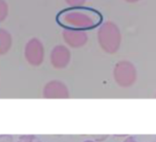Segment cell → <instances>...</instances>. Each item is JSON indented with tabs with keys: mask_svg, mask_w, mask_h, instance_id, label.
I'll list each match as a JSON object with an SVG mask.
<instances>
[{
	"mask_svg": "<svg viewBox=\"0 0 156 142\" xmlns=\"http://www.w3.org/2000/svg\"><path fill=\"white\" fill-rule=\"evenodd\" d=\"M58 21L72 29L82 30L94 27L99 22V17L90 11L67 10L59 14Z\"/></svg>",
	"mask_w": 156,
	"mask_h": 142,
	"instance_id": "cell-1",
	"label": "cell"
},
{
	"mask_svg": "<svg viewBox=\"0 0 156 142\" xmlns=\"http://www.w3.org/2000/svg\"><path fill=\"white\" fill-rule=\"evenodd\" d=\"M98 41L101 48L109 53L114 54L121 45V32L119 27L112 22H105L98 31Z\"/></svg>",
	"mask_w": 156,
	"mask_h": 142,
	"instance_id": "cell-2",
	"label": "cell"
},
{
	"mask_svg": "<svg viewBox=\"0 0 156 142\" xmlns=\"http://www.w3.org/2000/svg\"><path fill=\"white\" fill-rule=\"evenodd\" d=\"M118 85L123 88L132 86L136 80V69L129 61H121L116 64L113 71Z\"/></svg>",
	"mask_w": 156,
	"mask_h": 142,
	"instance_id": "cell-3",
	"label": "cell"
},
{
	"mask_svg": "<svg viewBox=\"0 0 156 142\" xmlns=\"http://www.w3.org/2000/svg\"><path fill=\"white\" fill-rule=\"evenodd\" d=\"M25 57L27 61L32 66H39L44 59V47L37 38L29 40L25 47Z\"/></svg>",
	"mask_w": 156,
	"mask_h": 142,
	"instance_id": "cell-4",
	"label": "cell"
},
{
	"mask_svg": "<svg viewBox=\"0 0 156 142\" xmlns=\"http://www.w3.org/2000/svg\"><path fill=\"white\" fill-rule=\"evenodd\" d=\"M43 96L47 99H64L69 97V90L62 82L53 80L45 86Z\"/></svg>",
	"mask_w": 156,
	"mask_h": 142,
	"instance_id": "cell-5",
	"label": "cell"
},
{
	"mask_svg": "<svg viewBox=\"0 0 156 142\" xmlns=\"http://www.w3.org/2000/svg\"><path fill=\"white\" fill-rule=\"evenodd\" d=\"M51 64L56 68H66L70 60L69 50L64 46L55 47L50 55Z\"/></svg>",
	"mask_w": 156,
	"mask_h": 142,
	"instance_id": "cell-6",
	"label": "cell"
},
{
	"mask_svg": "<svg viewBox=\"0 0 156 142\" xmlns=\"http://www.w3.org/2000/svg\"><path fill=\"white\" fill-rule=\"evenodd\" d=\"M65 42L71 47H80L84 46L88 40L87 34L79 29H67L63 32Z\"/></svg>",
	"mask_w": 156,
	"mask_h": 142,
	"instance_id": "cell-7",
	"label": "cell"
},
{
	"mask_svg": "<svg viewBox=\"0 0 156 142\" xmlns=\"http://www.w3.org/2000/svg\"><path fill=\"white\" fill-rule=\"evenodd\" d=\"M11 44L12 39L9 33L0 28V55L5 54L9 50Z\"/></svg>",
	"mask_w": 156,
	"mask_h": 142,
	"instance_id": "cell-8",
	"label": "cell"
},
{
	"mask_svg": "<svg viewBox=\"0 0 156 142\" xmlns=\"http://www.w3.org/2000/svg\"><path fill=\"white\" fill-rule=\"evenodd\" d=\"M7 16V5L4 0H0V22Z\"/></svg>",
	"mask_w": 156,
	"mask_h": 142,
	"instance_id": "cell-9",
	"label": "cell"
},
{
	"mask_svg": "<svg viewBox=\"0 0 156 142\" xmlns=\"http://www.w3.org/2000/svg\"><path fill=\"white\" fill-rule=\"evenodd\" d=\"M18 142H41L40 140L33 135H24L21 136L18 140Z\"/></svg>",
	"mask_w": 156,
	"mask_h": 142,
	"instance_id": "cell-10",
	"label": "cell"
},
{
	"mask_svg": "<svg viewBox=\"0 0 156 142\" xmlns=\"http://www.w3.org/2000/svg\"><path fill=\"white\" fill-rule=\"evenodd\" d=\"M86 0H66L67 4L70 6H80L85 3Z\"/></svg>",
	"mask_w": 156,
	"mask_h": 142,
	"instance_id": "cell-11",
	"label": "cell"
},
{
	"mask_svg": "<svg viewBox=\"0 0 156 142\" xmlns=\"http://www.w3.org/2000/svg\"><path fill=\"white\" fill-rule=\"evenodd\" d=\"M123 142H138L134 138H133V137H130V138H128V139H126Z\"/></svg>",
	"mask_w": 156,
	"mask_h": 142,
	"instance_id": "cell-12",
	"label": "cell"
},
{
	"mask_svg": "<svg viewBox=\"0 0 156 142\" xmlns=\"http://www.w3.org/2000/svg\"><path fill=\"white\" fill-rule=\"evenodd\" d=\"M126 2H129V3H136V2H138V1H140V0H125Z\"/></svg>",
	"mask_w": 156,
	"mask_h": 142,
	"instance_id": "cell-13",
	"label": "cell"
},
{
	"mask_svg": "<svg viewBox=\"0 0 156 142\" xmlns=\"http://www.w3.org/2000/svg\"><path fill=\"white\" fill-rule=\"evenodd\" d=\"M84 142H94V141H92V140H85Z\"/></svg>",
	"mask_w": 156,
	"mask_h": 142,
	"instance_id": "cell-14",
	"label": "cell"
},
{
	"mask_svg": "<svg viewBox=\"0 0 156 142\" xmlns=\"http://www.w3.org/2000/svg\"><path fill=\"white\" fill-rule=\"evenodd\" d=\"M5 142H12V141H5Z\"/></svg>",
	"mask_w": 156,
	"mask_h": 142,
	"instance_id": "cell-15",
	"label": "cell"
}]
</instances>
